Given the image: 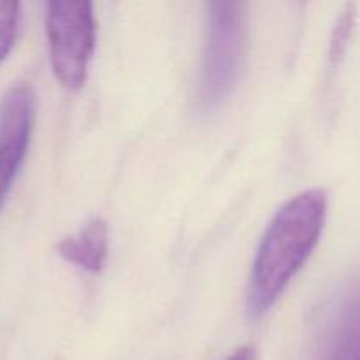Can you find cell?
Returning <instances> with one entry per match:
<instances>
[{"mask_svg":"<svg viewBox=\"0 0 360 360\" xmlns=\"http://www.w3.org/2000/svg\"><path fill=\"white\" fill-rule=\"evenodd\" d=\"M326 217L327 195L319 188L297 193L276 211L253 260L250 315H264L280 299L319 245Z\"/></svg>","mask_w":360,"mask_h":360,"instance_id":"1","label":"cell"},{"mask_svg":"<svg viewBox=\"0 0 360 360\" xmlns=\"http://www.w3.org/2000/svg\"><path fill=\"white\" fill-rule=\"evenodd\" d=\"M246 53V7L241 2L207 4V28L200 67L199 104L221 108L238 84Z\"/></svg>","mask_w":360,"mask_h":360,"instance_id":"2","label":"cell"},{"mask_svg":"<svg viewBox=\"0 0 360 360\" xmlns=\"http://www.w3.org/2000/svg\"><path fill=\"white\" fill-rule=\"evenodd\" d=\"M95 30L94 6L86 0H63L46 6L53 74L65 88L83 86L95 49Z\"/></svg>","mask_w":360,"mask_h":360,"instance_id":"3","label":"cell"},{"mask_svg":"<svg viewBox=\"0 0 360 360\" xmlns=\"http://www.w3.org/2000/svg\"><path fill=\"white\" fill-rule=\"evenodd\" d=\"M35 120V94L27 83H16L0 101V211L27 157Z\"/></svg>","mask_w":360,"mask_h":360,"instance_id":"4","label":"cell"},{"mask_svg":"<svg viewBox=\"0 0 360 360\" xmlns=\"http://www.w3.org/2000/svg\"><path fill=\"white\" fill-rule=\"evenodd\" d=\"M56 250L67 262L88 273H101L108 257V225L101 218H95L77 234L62 239Z\"/></svg>","mask_w":360,"mask_h":360,"instance_id":"5","label":"cell"},{"mask_svg":"<svg viewBox=\"0 0 360 360\" xmlns=\"http://www.w3.org/2000/svg\"><path fill=\"white\" fill-rule=\"evenodd\" d=\"M322 360H360V294L329 322Z\"/></svg>","mask_w":360,"mask_h":360,"instance_id":"6","label":"cell"},{"mask_svg":"<svg viewBox=\"0 0 360 360\" xmlns=\"http://www.w3.org/2000/svg\"><path fill=\"white\" fill-rule=\"evenodd\" d=\"M21 6L13 0L0 2V63L13 51L20 30Z\"/></svg>","mask_w":360,"mask_h":360,"instance_id":"7","label":"cell"},{"mask_svg":"<svg viewBox=\"0 0 360 360\" xmlns=\"http://www.w3.org/2000/svg\"><path fill=\"white\" fill-rule=\"evenodd\" d=\"M355 25V6H347V9L341 13L340 20L336 21L333 30V39H330V60L338 62L343 58L347 51L348 41H350L352 30Z\"/></svg>","mask_w":360,"mask_h":360,"instance_id":"8","label":"cell"},{"mask_svg":"<svg viewBox=\"0 0 360 360\" xmlns=\"http://www.w3.org/2000/svg\"><path fill=\"white\" fill-rule=\"evenodd\" d=\"M227 360H255V354H253V348L245 347L236 350Z\"/></svg>","mask_w":360,"mask_h":360,"instance_id":"9","label":"cell"}]
</instances>
